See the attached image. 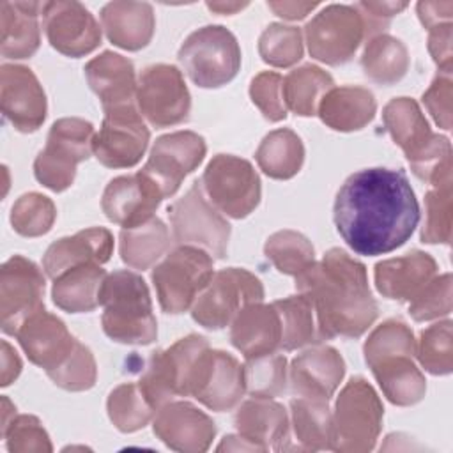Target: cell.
<instances>
[{"label":"cell","instance_id":"cell-1","mask_svg":"<svg viewBox=\"0 0 453 453\" xmlns=\"http://www.w3.org/2000/svg\"><path fill=\"white\" fill-rule=\"evenodd\" d=\"M333 218L352 251L377 257L409 241L419 223V203L403 170L365 168L340 186Z\"/></svg>","mask_w":453,"mask_h":453},{"label":"cell","instance_id":"cell-2","mask_svg":"<svg viewBox=\"0 0 453 453\" xmlns=\"http://www.w3.org/2000/svg\"><path fill=\"white\" fill-rule=\"evenodd\" d=\"M296 290L311 301L322 340L359 338L379 315L365 264L340 248L296 274Z\"/></svg>","mask_w":453,"mask_h":453},{"label":"cell","instance_id":"cell-3","mask_svg":"<svg viewBox=\"0 0 453 453\" xmlns=\"http://www.w3.org/2000/svg\"><path fill=\"white\" fill-rule=\"evenodd\" d=\"M101 324L108 338L126 345H149L157 336L145 280L127 269L106 274L99 288Z\"/></svg>","mask_w":453,"mask_h":453},{"label":"cell","instance_id":"cell-4","mask_svg":"<svg viewBox=\"0 0 453 453\" xmlns=\"http://www.w3.org/2000/svg\"><path fill=\"white\" fill-rule=\"evenodd\" d=\"M382 122L418 179L430 182L437 172L451 165L449 140L430 129L414 99L393 97L382 110Z\"/></svg>","mask_w":453,"mask_h":453},{"label":"cell","instance_id":"cell-5","mask_svg":"<svg viewBox=\"0 0 453 453\" xmlns=\"http://www.w3.org/2000/svg\"><path fill=\"white\" fill-rule=\"evenodd\" d=\"M384 407L377 391L363 377H352L340 391L333 411L331 449L366 453L375 448Z\"/></svg>","mask_w":453,"mask_h":453},{"label":"cell","instance_id":"cell-6","mask_svg":"<svg viewBox=\"0 0 453 453\" xmlns=\"http://www.w3.org/2000/svg\"><path fill=\"white\" fill-rule=\"evenodd\" d=\"M177 58L189 80L202 88H218L241 69V48L223 25H205L191 32L179 48Z\"/></svg>","mask_w":453,"mask_h":453},{"label":"cell","instance_id":"cell-7","mask_svg":"<svg viewBox=\"0 0 453 453\" xmlns=\"http://www.w3.org/2000/svg\"><path fill=\"white\" fill-rule=\"evenodd\" d=\"M94 126L80 117H64L51 124L46 145L34 161L35 179L48 189L65 191L76 177L78 163L92 154Z\"/></svg>","mask_w":453,"mask_h":453},{"label":"cell","instance_id":"cell-8","mask_svg":"<svg viewBox=\"0 0 453 453\" xmlns=\"http://www.w3.org/2000/svg\"><path fill=\"white\" fill-rule=\"evenodd\" d=\"M212 274V257L205 250L179 244L150 274L161 310L170 315L188 311Z\"/></svg>","mask_w":453,"mask_h":453},{"label":"cell","instance_id":"cell-9","mask_svg":"<svg viewBox=\"0 0 453 453\" xmlns=\"http://www.w3.org/2000/svg\"><path fill=\"white\" fill-rule=\"evenodd\" d=\"M209 342L200 334H188L163 350L149 356L138 388L154 411L172 402L173 396H189L191 372Z\"/></svg>","mask_w":453,"mask_h":453},{"label":"cell","instance_id":"cell-10","mask_svg":"<svg viewBox=\"0 0 453 453\" xmlns=\"http://www.w3.org/2000/svg\"><path fill=\"white\" fill-rule=\"evenodd\" d=\"M207 200L234 219L250 216L260 203L262 186L253 165L232 154H216L200 179Z\"/></svg>","mask_w":453,"mask_h":453},{"label":"cell","instance_id":"cell-11","mask_svg":"<svg viewBox=\"0 0 453 453\" xmlns=\"http://www.w3.org/2000/svg\"><path fill=\"white\" fill-rule=\"evenodd\" d=\"M168 216L177 244L198 246L216 258L226 257L230 223L205 198L200 180L168 205Z\"/></svg>","mask_w":453,"mask_h":453},{"label":"cell","instance_id":"cell-12","mask_svg":"<svg viewBox=\"0 0 453 453\" xmlns=\"http://www.w3.org/2000/svg\"><path fill=\"white\" fill-rule=\"evenodd\" d=\"M264 299L262 281L241 267L221 269L212 274L207 287L191 306V317L205 329H223L251 303Z\"/></svg>","mask_w":453,"mask_h":453},{"label":"cell","instance_id":"cell-13","mask_svg":"<svg viewBox=\"0 0 453 453\" xmlns=\"http://www.w3.org/2000/svg\"><path fill=\"white\" fill-rule=\"evenodd\" d=\"M310 55L327 65H342L366 39L365 21L356 5L331 4L317 12L304 27Z\"/></svg>","mask_w":453,"mask_h":453},{"label":"cell","instance_id":"cell-14","mask_svg":"<svg viewBox=\"0 0 453 453\" xmlns=\"http://www.w3.org/2000/svg\"><path fill=\"white\" fill-rule=\"evenodd\" d=\"M136 106L156 129L177 126L189 117L191 96L182 73L170 64H152L138 76Z\"/></svg>","mask_w":453,"mask_h":453},{"label":"cell","instance_id":"cell-15","mask_svg":"<svg viewBox=\"0 0 453 453\" xmlns=\"http://www.w3.org/2000/svg\"><path fill=\"white\" fill-rule=\"evenodd\" d=\"M149 138L150 131L134 104L104 110L103 124L94 134L92 152L106 168H131L145 154Z\"/></svg>","mask_w":453,"mask_h":453},{"label":"cell","instance_id":"cell-16","mask_svg":"<svg viewBox=\"0 0 453 453\" xmlns=\"http://www.w3.org/2000/svg\"><path fill=\"white\" fill-rule=\"evenodd\" d=\"M44 276L39 265L23 255H12L0 269V324L12 334L27 317L44 308Z\"/></svg>","mask_w":453,"mask_h":453},{"label":"cell","instance_id":"cell-17","mask_svg":"<svg viewBox=\"0 0 453 453\" xmlns=\"http://www.w3.org/2000/svg\"><path fill=\"white\" fill-rule=\"evenodd\" d=\"M244 393L242 365L225 350L205 349L191 372L189 396L211 411L223 412L234 409Z\"/></svg>","mask_w":453,"mask_h":453},{"label":"cell","instance_id":"cell-18","mask_svg":"<svg viewBox=\"0 0 453 453\" xmlns=\"http://www.w3.org/2000/svg\"><path fill=\"white\" fill-rule=\"evenodd\" d=\"M207 152L205 140L195 131H173L159 136L142 172L149 175L163 196L175 195L184 177L198 168Z\"/></svg>","mask_w":453,"mask_h":453},{"label":"cell","instance_id":"cell-19","mask_svg":"<svg viewBox=\"0 0 453 453\" xmlns=\"http://www.w3.org/2000/svg\"><path fill=\"white\" fill-rule=\"evenodd\" d=\"M42 27L51 48L65 57H85L101 44V28L94 14L74 0L44 2Z\"/></svg>","mask_w":453,"mask_h":453},{"label":"cell","instance_id":"cell-20","mask_svg":"<svg viewBox=\"0 0 453 453\" xmlns=\"http://www.w3.org/2000/svg\"><path fill=\"white\" fill-rule=\"evenodd\" d=\"M0 106L5 120L19 133L37 131L48 111L46 94L34 71L19 64L0 67Z\"/></svg>","mask_w":453,"mask_h":453},{"label":"cell","instance_id":"cell-21","mask_svg":"<svg viewBox=\"0 0 453 453\" xmlns=\"http://www.w3.org/2000/svg\"><path fill=\"white\" fill-rule=\"evenodd\" d=\"M161 200L165 196L157 184L138 170L133 175H119L106 184L101 209L110 221L122 228H133L150 219Z\"/></svg>","mask_w":453,"mask_h":453},{"label":"cell","instance_id":"cell-22","mask_svg":"<svg viewBox=\"0 0 453 453\" xmlns=\"http://www.w3.org/2000/svg\"><path fill=\"white\" fill-rule=\"evenodd\" d=\"M156 437L180 453L207 451L214 435V421L189 402H168L156 411L152 423Z\"/></svg>","mask_w":453,"mask_h":453},{"label":"cell","instance_id":"cell-23","mask_svg":"<svg viewBox=\"0 0 453 453\" xmlns=\"http://www.w3.org/2000/svg\"><path fill=\"white\" fill-rule=\"evenodd\" d=\"M14 336L27 357L46 372L62 365L76 345L64 320L44 308L27 317Z\"/></svg>","mask_w":453,"mask_h":453},{"label":"cell","instance_id":"cell-24","mask_svg":"<svg viewBox=\"0 0 453 453\" xmlns=\"http://www.w3.org/2000/svg\"><path fill=\"white\" fill-rule=\"evenodd\" d=\"M345 375V361L329 345H317L292 359L288 368L290 389L297 396L327 400Z\"/></svg>","mask_w":453,"mask_h":453},{"label":"cell","instance_id":"cell-25","mask_svg":"<svg viewBox=\"0 0 453 453\" xmlns=\"http://www.w3.org/2000/svg\"><path fill=\"white\" fill-rule=\"evenodd\" d=\"M234 425L257 451L287 449L288 414L281 403L271 398L251 396L242 402L234 414Z\"/></svg>","mask_w":453,"mask_h":453},{"label":"cell","instance_id":"cell-26","mask_svg":"<svg viewBox=\"0 0 453 453\" xmlns=\"http://www.w3.org/2000/svg\"><path fill=\"white\" fill-rule=\"evenodd\" d=\"M83 71L87 83L99 97L103 110L133 106L136 103L138 80L129 58L113 51H103L88 60Z\"/></svg>","mask_w":453,"mask_h":453},{"label":"cell","instance_id":"cell-27","mask_svg":"<svg viewBox=\"0 0 453 453\" xmlns=\"http://www.w3.org/2000/svg\"><path fill=\"white\" fill-rule=\"evenodd\" d=\"M113 251V235L108 228L92 226L62 237L50 244L42 257L44 273L55 280L71 267L83 264H106Z\"/></svg>","mask_w":453,"mask_h":453},{"label":"cell","instance_id":"cell-28","mask_svg":"<svg viewBox=\"0 0 453 453\" xmlns=\"http://www.w3.org/2000/svg\"><path fill=\"white\" fill-rule=\"evenodd\" d=\"M437 273L432 255L414 250L402 257L375 264L373 280L379 294L388 299L409 303Z\"/></svg>","mask_w":453,"mask_h":453},{"label":"cell","instance_id":"cell-29","mask_svg":"<svg viewBox=\"0 0 453 453\" xmlns=\"http://www.w3.org/2000/svg\"><path fill=\"white\" fill-rule=\"evenodd\" d=\"M230 342L246 359L276 352L281 343V322L274 304H246L230 322Z\"/></svg>","mask_w":453,"mask_h":453},{"label":"cell","instance_id":"cell-30","mask_svg":"<svg viewBox=\"0 0 453 453\" xmlns=\"http://www.w3.org/2000/svg\"><path fill=\"white\" fill-rule=\"evenodd\" d=\"M99 18L108 41L127 51L145 48L154 35V9L147 2H108L101 9Z\"/></svg>","mask_w":453,"mask_h":453},{"label":"cell","instance_id":"cell-31","mask_svg":"<svg viewBox=\"0 0 453 453\" xmlns=\"http://www.w3.org/2000/svg\"><path fill=\"white\" fill-rule=\"evenodd\" d=\"M39 2H2L0 4V53L5 58L21 60L32 57L41 44Z\"/></svg>","mask_w":453,"mask_h":453},{"label":"cell","instance_id":"cell-32","mask_svg":"<svg viewBox=\"0 0 453 453\" xmlns=\"http://www.w3.org/2000/svg\"><path fill=\"white\" fill-rule=\"evenodd\" d=\"M377 111V101L372 90L356 85L333 87L320 101L317 115L320 120L342 133L363 129Z\"/></svg>","mask_w":453,"mask_h":453},{"label":"cell","instance_id":"cell-33","mask_svg":"<svg viewBox=\"0 0 453 453\" xmlns=\"http://www.w3.org/2000/svg\"><path fill=\"white\" fill-rule=\"evenodd\" d=\"M384 396L400 407L423 400L426 393L425 375L412 361V354H391L370 365Z\"/></svg>","mask_w":453,"mask_h":453},{"label":"cell","instance_id":"cell-34","mask_svg":"<svg viewBox=\"0 0 453 453\" xmlns=\"http://www.w3.org/2000/svg\"><path fill=\"white\" fill-rule=\"evenodd\" d=\"M106 271L101 264L71 267L53 280V303L69 313H87L99 306V288Z\"/></svg>","mask_w":453,"mask_h":453},{"label":"cell","instance_id":"cell-35","mask_svg":"<svg viewBox=\"0 0 453 453\" xmlns=\"http://www.w3.org/2000/svg\"><path fill=\"white\" fill-rule=\"evenodd\" d=\"M119 241L122 262L142 271L156 264L168 251L172 242L166 225L156 216L133 228H122Z\"/></svg>","mask_w":453,"mask_h":453},{"label":"cell","instance_id":"cell-36","mask_svg":"<svg viewBox=\"0 0 453 453\" xmlns=\"http://www.w3.org/2000/svg\"><path fill=\"white\" fill-rule=\"evenodd\" d=\"M255 159L265 175L287 180L299 173L304 163V145L292 129L280 127L262 138Z\"/></svg>","mask_w":453,"mask_h":453},{"label":"cell","instance_id":"cell-37","mask_svg":"<svg viewBox=\"0 0 453 453\" xmlns=\"http://www.w3.org/2000/svg\"><path fill=\"white\" fill-rule=\"evenodd\" d=\"M333 87L334 81L329 73L313 64H304L297 69H292L283 78V103L292 113L301 117H311L317 115L322 97Z\"/></svg>","mask_w":453,"mask_h":453},{"label":"cell","instance_id":"cell-38","mask_svg":"<svg viewBox=\"0 0 453 453\" xmlns=\"http://www.w3.org/2000/svg\"><path fill=\"white\" fill-rule=\"evenodd\" d=\"M327 400L297 396L290 400V416L296 441L301 449H331L333 412Z\"/></svg>","mask_w":453,"mask_h":453},{"label":"cell","instance_id":"cell-39","mask_svg":"<svg viewBox=\"0 0 453 453\" xmlns=\"http://www.w3.org/2000/svg\"><path fill=\"white\" fill-rule=\"evenodd\" d=\"M409 65V51L400 39L389 34H379L366 41L361 55V67L372 81L379 85H393L407 74Z\"/></svg>","mask_w":453,"mask_h":453},{"label":"cell","instance_id":"cell-40","mask_svg":"<svg viewBox=\"0 0 453 453\" xmlns=\"http://www.w3.org/2000/svg\"><path fill=\"white\" fill-rule=\"evenodd\" d=\"M425 195V223L421 241L426 244H449L453 223V179L451 166L439 172Z\"/></svg>","mask_w":453,"mask_h":453},{"label":"cell","instance_id":"cell-41","mask_svg":"<svg viewBox=\"0 0 453 453\" xmlns=\"http://www.w3.org/2000/svg\"><path fill=\"white\" fill-rule=\"evenodd\" d=\"M273 304L281 322L280 347L283 350H296L322 342L313 304L306 296H290L285 299H278Z\"/></svg>","mask_w":453,"mask_h":453},{"label":"cell","instance_id":"cell-42","mask_svg":"<svg viewBox=\"0 0 453 453\" xmlns=\"http://www.w3.org/2000/svg\"><path fill=\"white\" fill-rule=\"evenodd\" d=\"M106 409L110 421L115 425L117 430L124 434L143 428L145 425H149L156 412L134 382H124L117 386L108 395Z\"/></svg>","mask_w":453,"mask_h":453},{"label":"cell","instance_id":"cell-43","mask_svg":"<svg viewBox=\"0 0 453 453\" xmlns=\"http://www.w3.org/2000/svg\"><path fill=\"white\" fill-rule=\"evenodd\" d=\"M244 388L251 396L273 398L285 391L288 382L287 357L283 354H264L248 357L242 365Z\"/></svg>","mask_w":453,"mask_h":453},{"label":"cell","instance_id":"cell-44","mask_svg":"<svg viewBox=\"0 0 453 453\" xmlns=\"http://www.w3.org/2000/svg\"><path fill=\"white\" fill-rule=\"evenodd\" d=\"M267 260L283 274L296 276L315 260L313 244L296 230L274 232L264 244Z\"/></svg>","mask_w":453,"mask_h":453},{"label":"cell","instance_id":"cell-45","mask_svg":"<svg viewBox=\"0 0 453 453\" xmlns=\"http://www.w3.org/2000/svg\"><path fill=\"white\" fill-rule=\"evenodd\" d=\"M419 365L432 375H448L453 370L451 320H439L421 331L416 354Z\"/></svg>","mask_w":453,"mask_h":453},{"label":"cell","instance_id":"cell-46","mask_svg":"<svg viewBox=\"0 0 453 453\" xmlns=\"http://www.w3.org/2000/svg\"><path fill=\"white\" fill-rule=\"evenodd\" d=\"M301 28L283 23H271L258 37V53L273 67H290L303 58Z\"/></svg>","mask_w":453,"mask_h":453},{"label":"cell","instance_id":"cell-47","mask_svg":"<svg viewBox=\"0 0 453 453\" xmlns=\"http://www.w3.org/2000/svg\"><path fill=\"white\" fill-rule=\"evenodd\" d=\"M57 207L51 198L41 193L21 195L11 209V225L23 237H41L48 234L55 223Z\"/></svg>","mask_w":453,"mask_h":453},{"label":"cell","instance_id":"cell-48","mask_svg":"<svg viewBox=\"0 0 453 453\" xmlns=\"http://www.w3.org/2000/svg\"><path fill=\"white\" fill-rule=\"evenodd\" d=\"M365 361L370 366L380 357L391 354H416V340L412 329L398 319H388L377 326L363 345Z\"/></svg>","mask_w":453,"mask_h":453},{"label":"cell","instance_id":"cell-49","mask_svg":"<svg viewBox=\"0 0 453 453\" xmlns=\"http://www.w3.org/2000/svg\"><path fill=\"white\" fill-rule=\"evenodd\" d=\"M46 375L53 380L55 386L65 391H85L96 384L97 366L94 354L87 345L76 340L73 352L67 359L53 370H48Z\"/></svg>","mask_w":453,"mask_h":453},{"label":"cell","instance_id":"cell-50","mask_svg":"<svg viewBox=\"0 0 453 453\" xmlns=\"http://www.w3.org/2000/svg\"><path fill=\"white\" fill-rule=\"evenodd\" d=\"M2 437L11 453H50L53 446L42 423L30 414L12 416V419L2 426Z\"/></svg>","mask_w":453,"mask_h":453},{"label":"cell","instance_id":"cell-51","mask_svg":"<svg viewBox=\"0 0 453 453\" xmlns=\"http://www.w3.org/2000/svg\"><path fill=\"white\" fill-rule=\"evenodd\" d=\"M409 313L416 322L441 319L451 313V274L434 276L411 301Z\"/></svg>","mask_w":453,"mask_h":453},{"label":"cell","instance_id":"cell-52","mask_svg":"<svg viewBox=\"0 0 453 453\" xmlns=\"http://www.w3.org/2000/svg\"><path fill=\"white\" fill-rule=\"evenodd\" d=\"M281 85L283 78L274 71H262L250 83V97L253 104L271 122H280L287 117Z\"/></svg>","mask_w":453,"mask_h":453},{"label":"cell","instance_id":"cell-53","mask_svg":"<svg viewBox=\"0 0 453 453\" xmlns=\"http://www.w3.org/2000/svg\"><path fill=\"white\" fill-rule=\"evenodd\" d=\"M451 99H453V80L451 73H437L430 87L423 92V104L432 115L434 122L444 129H451Z\"/></svg>","mask_w":453,"mask_h":453},{"label":"cell","instance_id":"cell-54","mask_svg":"<svg viewBox=\"0 0 453 453\" xmlns=\"http://www.w3.org/2000/svg\"><path fill=\"white\" fill-rule=\"evenodd\" d=\"M405 7L407 2H357L356 9L363 16L366 39L382 34V30H386V27L389 25L391 18L402 12Z\"/></svg>","mask_w":453,"mask_h":453},{"label":"cell","instance_id":"cell-55","mask_svg":"<svg viewBox=\"0 0 453 453\" xmlns=\"http://www.w3.org/2000/svg\"><path fill=\"white\" fill-rule=\"evenodd\" d=\"M428 51L441 73H451L453 69L451 23H442L428 30Z\"/></svg>","mask_w":453,"mask_h":453},{"label":"cell","instance_id":"cell-56","mask_svg":"<svg viewBox=\"0 0 453 453\" xmlns=\"http://www.w3.org/2000/svg\"><path fill=\"white\" fill-rule=\"evenodd\" d=\"M416 9L419 21L426 30L442 23H451L453 2H418Z\"/></svg>","mask_w":453,"mask_h":453},{"label":"cell","instance_id":"cell-57","mask_svg":"<svg viewBox=\"0 0 453 453\" xmlns=\"http://www.w3.org/2000/svg\"><path fill=\"white\" fill-rule=\"evenodd\" d=\"M319 4L317 2H267V7L280 18L297 21L306 18Z\"/></svg>","mask_w":453,"mask_h":453},{"label":"cell","instance_id":"cell-58","mask_svg":"<svg viewBox=\"0 0 453 453\" xmlns=\"http://www.w3.org/2000/svg\"><path fill=\"white\" fill-rule=\"evenodd\" d=\"M21 373V359L18 352L9 345V342L2 340V386H9Z\"/></svg>","mask_w":453,"mask_h":453},{"label":"cell","instance_id":"cell-59","mask_svg":"<svg viewBox=\"0 0 453 453\" xmlns=\"http://www.w3.org/2000/svg\"><path fill=\"white\" fill-rule=\"evenodd\" d=\"M248 2H207V9L218 14H235L237 11L244 9Z\"/></svg>","mask_w":453,"mask_h":453}]
</instances>
